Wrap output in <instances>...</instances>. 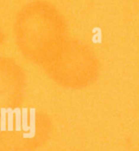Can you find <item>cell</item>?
I'll use <instances>...</instances> for the list:
<instances>
[{
  "instance_id": "obj_1",
  "label": "cell",
  "mask_w": 139,
  "mask_h": 151,
  "mask_svg": "<svg viewBox=\"0 0 139 151\" xmlns=\"http://www.w3.org/2000/svg\"><path fill=\"white\" fill-rule=\"evenodd\" d=\"M13 31L20 51L43 66L68 39L64 17L52 4L44 0L24 5L17 13Z\"/></svg>"
},
{
  "instance_id": "obj_2",
  "label": "cell",
  "mask_w": 139,
  "mask_h": 151,
  "mask_svg": "<svg viewBox=\"0 0 139 151\" xmlns=\"http://www.w3.org/2000/svg\"><path fill=\"white\" fill-rule=\"evenodd\" d=\"M4 32L2 31L1 27H0V44L3 42V41H4Z\"/></svg>"
}]
</instances>
